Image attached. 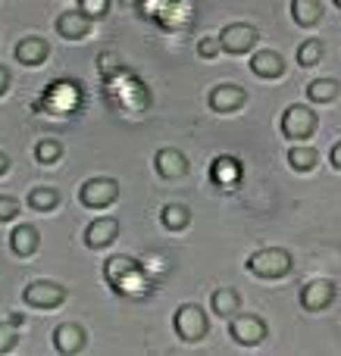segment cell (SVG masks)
<instances>
[{
  "label": "cell",
  "instance_id": "83f0119b",
  "mask_svg": "<svg viewBox=\"0 0 341 356\" xmlns=\"http://www.w3.org/2000/svg\"><path fill=\"white\" fill-rule=\"evenodd\" d=\"M16 325L13 322H0V353H10L16 347Z\"/></svg>",
  "mask_w": 341,
  "mask_h": 356
},
{
  "label": "cell",
  "instance_id": "484cf974",
  "mask_svg": "<svg viewBox=\"0 0 341 356\" xmlns=\"http://www.w3.org/2000/svg\"><path fill=\"white\" fill-rule=\"evenodd\" d=\"M319 60H323V41H304L298 47V66L313 69L319 66Z\"/></svg>",
  "mask_w": 341,
  "mask_h": 356
},
{
  "label": "cell",
  "instance_id": "2e32d148",
  "mask_svg": "<svg viewBox=\"0 0 341 356\" xmlns=\"http://www.w3.org/2000/svg\"><path fill=\"white\" fill-rule=\"evenodd\" d=\"M38 244H41V234H38L35 225H16L10 234V250L16 253V257H31V253L38 250Z\"/></svg>",
  "mask_w": 341,
  "mask_h": 356
},
{
  "label": "cell",
  "instance_id": "8992f818",
  "mask_svg": "<svg viewBox=\"0 0 341 356\" xmlns=\"http://www.w3.org/2000/svg\"><path fill=\"white\" fill-rule=\"evenodd\" d=\"M22 300L35 309H56L66 300V288L56 282H31V284H25Z\"/></svg>",
  "mask_w": 341,
  "mask_h": 356
},
{
  "label": "cell",
  "instance_id": "52a82bcc",
  "mask_svg": "<svg viewBox=\"0 0 341 356\" xmlns=\"http://www.w3.org/2000/svg\"><path fill=\"white\" fill-rule=\"evenodd\" d=\"M257 29L248 22H232L225 25L223 31H219V47L225 50V54H248V50H254L257 44Z\"/></svg>",
  "mask_w": 341,
  "mask_h": 356
},
{
  "label": "cell",
  "instance_id": "5b68a950",
  "mask_svg": "<svg viewBox=\"0 0 341 356\" xmlns=\"http://www.w3.org/2000/svg\"><path fill=\"white\" fill-rule=\"evenodd\" d=\"M229 334H232V341H238L241 347H260L263 341H267L269 328L260 316H238L235 313V319L229 322Z\"/></svg>",
  "mask_w": 341,
  "mask_h": 356
},
{
  "label": "cell",
  "instance_id": "d6986e66",
  "mask_svg": "<svg viewBox=\"0 0 341 356\" xmlns=\"http://www.w3.org/2000/svg\"><path fill=\"white\" fill-rule=\"evenodd\" d=\"M104 275H106V282H110L113 288H116V291H122L125 278H132V275H135V263H132L129 257H113L110 263H106Z\"/></svg>",
  "mask_w": 341,
  "mask_h": 356
},
{
  "label": "cell",
  "instance_id": "30bf717a",
  "mask_svg": "<svg viewBox=\"0 0 341 356\" xmlns=\"http://www.w3.org/2000/svg\"><path fill=\"white\" fill-rule=\"evenodd\" d=\"M154 169L160 172L163 178H169V181H175V178H182L188 172V160L182 150L175 147H163L154 154Z\"/></svg>",
  "mask_w": 341,
  "mask_h": 356
},
{
  "label": "cell",
  "instance_id": "8fae6325",
  "mask_svg": "<svg viewBox=\"0 0 341 356\" xmlns=\"http://www.w3.org/2000/svg\"><path fill=\"white\" fill-rule=\"evenodd\" d=\"M91 31V19L85 16L81 10H66L56 16V35L66 38V41H79Z\"/></svg>",
  "mask_w": 341,
  "mask_h": 356
},
{
  "label": "cell",
  "instance_id": "ffe728a7",
  "mask_svg": "<svg viewBox=\"0 0 341 356\" xmlns=\"http://www.w3.org/2000/svg\"><path fill=\"white\" fill-rule=\"evenodd\" d=\"M160 222L169 232H182V228L191 222V209L182 207V203H166V207L160 209Z\"/></svg>",
  "mask_w": 341,
  "mask_h": 356
},
{
  "label": "cell",
  "instance_id": "9c48e42d",
  "mask_svg": "<svg viewBox=\"0 0 341 356\" xmlns=\"http://www.w3.org/2000/svg\"><path fill=\"white\" fill-rule=\"evenodd\" d=\"M85 341H88L85 328L75 325V322H63V325H56V332H54V350L63 353V356H75V353L85 350Z\"/></svg>",
  "mask_w": 341,
  "mask_h": 356
},
{
  "label": "cell",
  "instance_id": "836d02e7",
  "mask_svg": "<svg viewBox=\"0 0 341 356\" xmlns=\"http://www.w3.org/2000/svg\"><path fill=\"white\" fill-rule=\"evenodd\" d=\"M10 322L19 328V325H22V322H25V316H22V313H10Z\"/></svg>",
  "mask_w": 341,
  "mask_h": 356
},
{
  "label": "cell",
  "instance_id": "44dd1931",
  "mask_svg": "<svg viewBox=\"0 0 341 356\" xmlns=\"http://www.w3.org/2000/svg\"><path fill=\"white\" fill-rule=\"evenodd\" d=\"M292 16L298 25H317L323 19V3L319 0H292Z\"/></svg>",
  "mask_w": 341,
  "mask_h": 356
},
{
  "label": "cell",
  "instance_id": "f1b7e54d",
  "mask_svg": "<svg viewBox=\"0 0 341 356\" xmlns=\"http://www.w3.org/2000/svg\"><path fill=\"white\" fill-rule=\"evenodd\" d=\"M19 216V200L16 197L0 194V222H13Z\"/></svg>",
  "mask_w": 341,
  "mask_h": 356
},
{
  "label": "cell",
  "instance_id": "7c38bea8",
  "mask_svg": "<svg viewBox=\"0 0 341 356\" xmlns=\"http://www.w3.org/2000/svg\"><path fill=\"white\" fill-rule=\"evenodd\" d=\"M251 72L260 75V79H282L285 75V56L276 54V50H257L251 56Z\"/></svg>",
  "mask_w": 341,
  "mask_h": 356
},
{
  "label": "cell",
  "instance_id": "277c9868",
  "mask_svg": "<svg viewBox=\"0 0 341 356\" xmlns=\"http://www.w3.org/2000/svg\"><path fill=\"white\" fill-rule=\"evenodd\" d=\"M119 197V181L116 178H88L79 188V203L88 209H106L116 203Z\"/></svg>",
  "mask_w": 341,
  "mask_h": 356
},
{
  "label": "cell",
  "instance_id": "4fadbf2b",
  "mask_svg": "<svg viewBox=\"0 0 341 356\" xmlns=\"http://www.w3.org/2000/svg\"><path fill=\"white\" fill-rule=\"evenodd\" d=\"M244 100H248V94H244V88L238 85H219L210 91V110L216 113H235L244 106Z\"/></svg>",
  "mask_w": 341,
  "mask_h": 356
},
{
  "label": "cell",
  "instance_id": "ac0fdd59",
  "mask_svg": "<svg viewBox=\"0 0 341 356\" xmlns=\"http://www.w3.org/2000/svg\"><path fill=\"white\" fill-rule=\"evenodd\" d=\"M210 307H213V313L216 316L232 319V316L238 313V307H241V297H238V291H232V288H219V291H213Z\"/></svg>",
  "mask_w": 341,
  "mask_h": 356
},
{
  "label": "cell",
  "instance_id": "d6a6232c",
  "mask_svg": "<svg viewBox=\"0 0 341 356\" xmlns=\"http://www.w3.org/2000/svg\"><path fill=\"white\" fill-rule=\"evenodd\" d=\"M6 169H10V156H6V154H3V150H0V175H3V172H6Z\"/></svg>",
  "mask_w": 341,
  "mask_h": 356
},
{
  "label": "cell",
  "instance_id": "5bb4252c",
  "mask_svg": "<svg viewBox=\"0 0 341 356\" xmlns=\"http://www.w3.org/2000/svg\"><path fill=\"white\" fill-rule=\"evenodd\" d=\"M116 234H119L116 219H110V216H106V219H94L85 232V244L91 247V250H100V247H110L113 241H116Z\"/></svg>",
  "mask_w": 341,
  "mask_h": 356
},
{
  "label": "cell",
  "instance_id": "ba28073f",
  "mask_svg": "<svg viewBox=\"0 0 341 356\" xmlns=\"http://www.w3.org/2000/svg\"><path fill=\"white\" fill-rule=\"evenodd\" d=\"M332 300H335V284L326 282V278L307 282L304 288H301V307H304L307 313H323Z\"/></svg>",
  "mask_w": 341,
  "mask_h": 356
},
{
  "label": "cell",
  "instance_id": "cb8c5ba5",
  "mask_svg": "<svg viewBox=\"0 0 341 356\" xmlns=\"http://www.w3.org/2000/svg\"><path fill=\"white\" fill-rule=\"evenodd\" d=\"M56 203H60V191L54 188H35L29 194V207L38 213H50V209H56Z\"/></svg>",
  "mask_w": 341,
  "mask_h": 356
},
{
  "label": "cell",
  "instance_id": "e0dca14e",
  "mask_svg": "<svg viewBox=\"0 0 341 356\" xmlns=\"http://www.w3.org/2000/svg\"><path fill=\"white\" fill-rule=\"evenodd\" d=\"M210 175H213V181H216L219 188H229V184H235L238 178H241V163H238L235 156H216Z\"/></svg>",
  "mask_w": 341,
  "mask_h": 356
},
{
  "label": "cell",
  "instance_id": "7a4b0ae2",
  "mask_svg": "<svg viewBox=\"0 0 341 356\" xmlns=\"http://www.w3.org/2000/svg\"><path fill=\"white\" fill-rule=\"evenodd\" d=\"M173 328H175V334H179L182 341L194 344V341H200L207 332H210V322H207V313L198 307V303H185V307L175 309Z\"/></svg>",
  "mask_w": 341,
  "mask_h": 356
},
{
  "label": "cell",
  "instance_id": "f546056e",
  "mask_svg": "<svg viewBox=\"0 0 341 356\" xmlns=\"http://www.w3.org/2000/svg\"><path fill=\"white\" fill-rule=\"evenodd\" d=\"M219 50H223V47H219V38H210V35H207V38H200V41H198V54L204 56V60H213Z\"/></svg>",
  "mask_w": 341,
  "mask_h": 356
},
{
  "label": "cell",
  "instance_id": "d4e9b609",
  "mask_svg": "<svg viewBox=\"0 0 341 356\" xmlns=\"http://www.w3.org/2000/svg\"><path fill=\"white\" fill-rule=\"evenodd\" d=\"M60 156H63V144L54 141V138H44V141L35 144V160L41 163V166H54Z\"/></svg>",
  "mask_w": 341,
  "mask_h": 356
},
{
  "label": "cell",
  "instance_id": "e575fe53",
  "mask_svg": "<svg viewBox=\"0 0 341 356\" xmlns=\"http://www.w3.org/2000/svg\"><path fill=\"white\" fill-rule=\"evenodd\" d=\"M335 6H341V0H335Z\"/></svg>",
  "mask_w": 341,
  "mask_h": 356
},
{
  "label": "cell",
  "instance_id": "4dcf8cb0",
  "mask_svg": "<svg viewBox=\"0 0 341 356\" xmlns=\"http://www.w3.org/2000/svg\"><path fill=\"white\" fill-rule=\"evenodd\" d=\"M6 88H10V72H6V66H0V97L6 94Z\"/></svg>",
  "mask_w": 341,
  "mask_h": 356
},
{
  "label": "cell",
  "instance_id": "9a60e30c",
  "mask_svg": "<svg viewBox=\"0 0 341 356\" xmlns=\"http://www.w3.org/2000/svg\"><path fill=\"white\" fill-rule=\"evenodd\" d=\"M47 54H50V44L38 35L22 38V41L16 44V60L22 63V66H41V63L47 60Z\"/></svg>",
  "mask_w": 341,
  "mask_h": 356
},
{
  "label": "cell",
  "instance_id": "3957f363",
  "mask_svg": "<svg viewBox=\"0 0 341 356\" xmlns=\"http://www.w3.org/2000/svg\"><path fill=\"white\" fill-rule=\"evenodd\" d=\"M317 113L307 104H292L285 113H282V135L292 138V141H304L317 131Z\"/></svg>",
  "mask_w": 341,
  "mask_h": 356
},
{
  "label": "cell",
  "instance_id": "1f68e13d",
  "mask_svg": "<svg viewBox=\"0 0 341 356\" xmlns=\"http://www.w3.org/2000/svg\"><path fill=\"white\" fill-rule=\"evenodd\" d=\"M329 160H332V166H335V169H341V141L329 150Z\"/></svg>",
  "mask_w": 341,
  "mask_h": 356
},
{
  "label": "cell",
  "instance_id": "6da1fadb",
  "mask_svg": "<svg viewBox=\"0 0 341 356\" xmlns=\"http://www.w3.org/2000/svg\"><path fill=\"white\" fill-rule=\"evenodd\" d=\"M244 266H248L251 275L269 278V282H276V278H285L288 272L294 269V266H292V253L282 250V247H263V250L251 253Z\"/></svg>",
  "mask_w": 341,
  "mask_h": 356
},
{
  "label": "cell",
  "instance_id": "603a6c76",
  "mask_svg": "<svg viewBox=\"0 0 341 356\" xmlns=\"http://www.w3.org/2000/svg\"><path fill=\"white\" fill-rule=\"evenodd\" d=\"M319 163V154L313 147H292L288 150V166L294 169V172H313Z\"/></svg>",
  "mask_w": 341,
  "mask_h": 356
},
{
  "label": "cell",
  "instance_id": "7402d4cb",
  "mask_svg": "<svg viewBox=\"0 0 341 356\" xmlns=\"http://www.w3.org/2000/svg\"><path fill=\"white\" fill-rule=\"evenodd\" d=\"M338 81L335 79H317L307 85V97L313 100V104H332V100L338 97Z\"/></svg>",
  "mask_w": 341,
  "mask_h": 356
},
{
  "label": "cell",
  "instance_id": "4316f807",
  "mask_svg": "<svg viewBox=\"0 0 341 356\" xmlns=\"http://www.w3.org/2000/svg\"><path fill=\"white\" fill-rule=\"evenodd\" d=\"M79 10L85 13L88 19H100L110 10V0H79Z\"/></svg>",
  "mask_w": 341,
  "mask_h": 356
}]
</instances>
